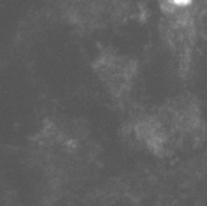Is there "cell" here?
Listing matches in <instances>:
<instances>
[{
  "label": "cell",
  "instance_id": "1",
  "mask_svg": "<svg viewBox=\"0 0 207 206\" xmlns=\"http://www.w3.org/2000/svg\"><path fill=\"white\" fill-rule=\"evenodd\" d=\"M93 68L113 99L123 102L130 96L138 74V65L133 58L106 51L97 57Z\"/></svg>",
  "mask_w": 207,
  "mask_h": 206
}]
</instances>
